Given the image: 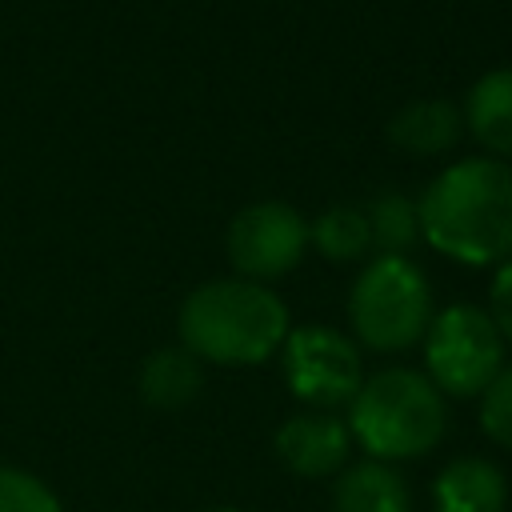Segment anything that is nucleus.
I'll return each instance as SVG.
<instances>
[{
	"mask_svg": "<svg viewBox=\"0 0 512 512\" xmlns=\"http://www.w3.org/2000/svg\"><path fill=\"white\" fill-rule=\"evenodd\" d=\"M420 240L440 256L492 268L512 256V164L464 156L448 164L416 200Z\"/></svg>",
	"mask_w": 512,
	"mask_h": 512,
	"instance_id": "f257e3e1",
	"label": "nucleus"
},
{
	"mask_svg": "<svg viewBox=\"0 0 512 512\" xmlns=\"http://www.w3.org/2000/svg\"><path fill=\"white\" fill-rule=\"evenodd\" d=\"M288 328V308L272 284L240 276L196 284L176 312L180 344L200 364H264L280 352Z\"/></svg>",
	"mask_w": 512,
	"mask_h": 512,
	"instance_id": "f03ea898",
	"label": "nucleus"
},
{
	"mask_svg": "<svg viewBox=\"0 0 512 512\" xmlns=\"http://www.w3.org/2000/svg\"><path fill=\"white\" fill-rule=\"evenodd\" d=\"M344 424L368 460H416L444 440L448 400L416 368H380L364 376Z\"/></svg>",
	"mask_w": 512,
	"mask_h": 512,
	"instance_id": "7ed1b4c3",
	"label": "nucleus"
},
{
	"mask_svg": "<svg viewBox=\"0 0 512 512\" xmlns=\"http://www.w3.org/2000/svg\"><path fill=\"white\" fill-rule=\"evenodd\" d=\"M432 284L408 256L368 260L348 288V324L368 352H404L432 324Z\"/></svg>",
	"mask_w": 512,
	"mask_h": 512,
	"instance_id": "20e7f679",
	"label": "nucleus"
},
{
	"mask_svg": "<svg viewBox=\"0 0 512 512\" xmlns=\"http://www.w3.org/2000/svg\"><path fill=\"white\" fill-rule=\"evenodd\" d=\"M424 376L448 400H480L504 368V336L488 308L448 304L424 332Z\"/></svg>",
	"mask_w": 512,
	"mask_h": 512,
	"instance_id": "39448f33",
	"label": "nucleus"
},
{
	"mask_svg": "<svg viewBox=\"0 0 512 512\" xmlns=\"http://www.w3.org/2000/svg\"><path fill=\"white\" fill-rule=\"evenodd\" d=\"M280 364H284L288 392L320 412L348 408L364 384L360 344L328 324L288 328V336L280 344Z\"/></svg>",
	"mask_w": 512,
	"mask_h": 512,
	"instance_id": "423d86ee",
	"label": "nucleus"
},
{
	"mask_svg": "<svg viewBox=\"0 0 512 512\" xmlns=\"http://www.w3.org/2000/svg\"><path fill=\"white\" fill-rule=\"evenodd\" d=\"M308 252V220L288 200H256L228 220L224 256L240 280L272 284Z\"/></svg>",
	"mask_w": 512,
	"mask_h": 512,
	"instance_id": "0eeeda50",
	"label": "nucleus"
},
{
	"mask_svg": "<svg viewBox=\"0 0 512 512\" xmlns=\"http://www.w3.org/2000/svg\"><path fill=\"white\" fill-rule=\"evenodd\" d=\"M276 456L292 476L304 480H320V476H336L348 464L352 452V432L336 412H296L276 428Z\"/></svg>",
	"mask_w": 512,
	"mask_h": 512,
	"instance_id": "6e6552de",
	"label": "nucleus"
},
{
	"mask_svg": "<svg viewBox=\"0 0 512 512\" xmlns=\"http://www.w3.org/2000/svg\"><path fill=\"white\" fill-rule=\"evenodd\" d=\"M460 116L464 132L484 148V156L512 164V64L476 76Z\"/></svg>",
	"mask_w": 512,
	"mask_h": 512,
	"instance_id": "1a4fd4ad",
	"label": "nucleus"
},
{
	"mask_svg": "<svg viewBox=\"0 0 512 512\" xmlns=\"http://www.w3.org/2000/svg\"><path fill=\"white\" fill-rule=\"evenodd\" d=\"M508 480L484 456H456L432 480L436 512H504Z\"/></svg>",
	"mask_w": 512,
	"mask_h": 512,
	"instance_id": "9d476101",
	"label": "nucleus"
},
{
	"mask_svg": "<svg viewBox=\"0 0 512 512\" xmlns=\"http://www.w3.org/2000/svg\"><path fill=\"white\" fill-rule=\"evenodd\" d=\"M332 512H412V496L392 464L364 456L336 472Z\"/></svg>",
	"mask_w": 512,
	"mask_h": 512,
	"instance_id": "9b49d317",
	"label": "nucleus"
},
{
	"mask_svg": "<svg viewBox=\"0 0 512 512\" xmlns=\"http://www.w3.org/2000/svg\"><path fill=\"white\" fill-rule=\"evenodd\" d=\"M204 388V364L180 344L172 348H156L152 356H144L140 372H136V392L148 408L156 412H180L188 408Z\"/></svg>",
	"mask_w": 512,
	"mask_h": 512,
	"instance_id": "f8f14e48",
	"label": "nucleus"
},
{
	"mask_svg": "<svg viewBox=\"0 0 512 512\" xmlns=\"http://www.w3.org/2000/svg\"><path fill=\"white\" fill-rule=\"evenodd\" d=\"M464 132V116L452 100H412L388 120V140L408 156H444L456 148Z\"/></svg>",
	"mask_w": 512,
	"mask_h": 512,
	"instance_id": "ddd939ff",
	"label": "nucleus"
},
{
	"mask_svg": "<svg viewBox=\"0 0 512 512\" xmlns=\"http://www.w3.org/2000/svg\"><path fill=\"white\" fill-rule=\"evenodd\" d=\"M308 244L332 260V264H352L364 260L372 248V232H368V216L356 204H332L324 208L312 224H308Z\"/></svg>",
	"mask_w": 512,
	"mask_h": 512,
	"instance_id": "4468645a",
	"label": "nucleus"
},
{
	"mask_svg": "<svg viewBox=\"0 0 512 512\" xmlns=\"http://www.w3.org/2000/svg\"><path fill=\"white\" fill-rule=\"evenodd\" d=\"M368 232H372V248L380 256H408L420 240V212L416 200H408L404 192H384L376 196L368 208Z\"/></svg>",
	"mask_w": 512,
	"mask_h": 512,
	"instance_id": "2eb2a0df",
	"label": "nucleus"
},
{
	"mask_svg": "<svg viewBox=\"0 0 512 512\" xmlns=\"http://www.w3.org/2000/svg\"><path fill=\"white\" fill-rule=\"evenodd\" d=\"M0 512H64V508L40 476L0 464Z\"/></svg>",
	"mask_w": 512,
	"mask_h": 512,
	"instance_id": "dca6fc26",
	"label": "nucleus"
},
{
	"mask_svg": "<svg viewBox=\"0 0 512 512\" xmlns=\"http://www.w3.org/2000/svg\"><path fill=\"white\" fill-rule=\"evenodd\" d=\"M480 428L496 444L512 448V364H504L500 376L480 392Z\"/></svg>",
	"mask_w": 512,
	"mask_h": 512,
	"instance_id": "f3484780",
	"label": "nucleus"
},
{
	"mask_svg": "<svg viewBox=\"0 0 512 512\" xmlns=\"http://www.w3.org/2000/svg\"><path fill=\"white\" fill-rule=\"evenodd\" d=\"M488 312L504 336V344H512V256L504 264H496V276H492V288H488Z\"/></svg>",
	"mask_w": 512,
	"mask_h": 512,
	"instance_id": "a211bd4d",
	"label": "nucleus"
},
{
	"mask_svg": "<svg viewBox=\"0 0 512 512\" xmlns=\"http://www.w3.org/2000/svg\"><path fill=\"white\" fill-rule=\"evenodd\" d=\"M216 512H236V508H216Z\"/></svg>",
	"mask_w": 512,
	"mask_h": 512,
	"instance_id": "6ab92c4d",
	"label": "nucleus"
}]
</instances>
